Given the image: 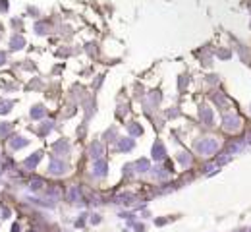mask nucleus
Returning a JSON list of instances; mask_svg holds the SVG:
<instances>
[{"mask_svg": "<svg viewBox=\"0 0 251 232\" xmlns=\"http://www.w3.org/2000/svg\"><path fill=\"white\" fill-rule=\"evenodd\" d=\"M216 149H218V141L213 139V137H205L197 143V151L201 155H213Z\"/></svg>", "mask_w": 251, "mask_h": 232, "instance_id": "obj_1", "label": "nucleus"}, {"mask_svg": "<svg viewBox=\"0 0 251 232\" xmlns=\"http://www.w3.org/2000/svg\"><path fill=\"white\" fill-rule=\"evenodd\" d=\"M239 118H236V116H224V128L226 130H230V131H236V130H239Z\"/></svg>", "mask_w": 251, "mask_h": 232, "instance_id": "obj_2", "label": "nucleus"}, {"mask_svg": "<svg viewBox=\"0 0 251 232\" xmlns=\"http://www.w3.org/2000/svg\"><path fill=\"white\" fill-rule=\"evenodd\" d=\"M66 170V164L64 162H60V161H50V164H49V172L50 174H62Z\"/></svg>", "mask_w": 251, "mask_h": 232, "instance_id": "obj_3", "label": "nucleus"}, {"mask_svg": "<svg viewBox=\"0 0 251 232\" xmlns=\"http://www.w3.org/2000/svg\"><path fill=\"white\" fill-rule=\"evenodd\" d=\"M93 174H95V176H105V174H106V161H102V159L95 161Z\"/></svg>", "mask_w": 251, "mask_h": 232, "instance_id": "obj_4", "label": "nucleus"}, {"mask_svg": "<svg viewBox=\"0 0 251 232\" xmlns=\"http://www.w3.org/2000/svg\"><path fill=\"white\" fill-rule=\"evenodd\" d=\"M164 147H162V143H156V145L153 147V157L156 159V161H162L164 159Z\"/></svg>", "mask_w": 251, "mask_h": 232, "instance_id": "obj_5", "label": "nucleus"}, {"mask_svg": "<svg viewBox=\"0 0 251 232\" xmlns=\"http://www.w3.org/2000/svg\"><path fill=\"white\" fill-rule=\"evenodd\" d=\"M100 153H102V145L99 141H95L93 145H91V157H93L95 161H99L100 159Z\"/></svg>", "mask_w": 251, "mask_h": 232, "instance_id": "obj_6", "label": "nucleus"}, {"mask_svg": "<svg viewBox=\"0 0 251 232\" xmlns=\"http://www.w3.org/2000/svg\"><path fill=\"white\" fill-rule=\"evenodd\" d=\"M201 120H203L205 124H211L213 122V110L207 108V106H203L201 108Z\"/></svg>", "mask_w": 251, "mask_h": 232, "instance_id": "obj_7", "label": "nucleus"}, {"mask_svg": "<svg viewBox=\"0 0 251 232\" xmlns=\"http://www.w3.org/2000/svg\"><path fill=\"white\" fill-rule=\"evenodd\" d=\"M77 199H79V188L77 186H72L70 190H68V201H74L75 203Z\"/></svg>", "mask_w": 251, "mask_h": 232, "instance_id": "obj_8", "label": "nucleus"}, {"mask_svg": "<svg viewBox=\"0 0 251 232\" xmlns=\"http://www.w3.org/2000/svg\"><path fill=\"white\" fill-rule=\"evenodd\" d=\"M10 145H12V149H21V147L27 145V139H23V137H14L12 141H10Z\"/></svg>", "mask_w": 251, "mask_h": 232, "instance_id": "obj_9", "label": "nucleus"}, {"mask_svg": "<svg viewBox=\"0 0 251 232\" xmlns=\"http://www.w3.org/2000/svg\"><path fill=\"white\" fill-rule=\"evenodd\" d=\"M41 161V153H35L33 157H29V159H25V167H35V164Z\"/></svg>", "mask_w": 251, "mask_h": 232, "instance_id": "obj_10", "label": "nucleus"}, {"mask_svg": "<svg viewBox=\"0 0 251 232\" xmlns=\"http://www.w3.org/2000/svg\"><path fill=\"white\" fill-rule=\"evenodd\" d=\"M23 45H25V41H23V37H12V49H23Z\"/></svg>", "mask_w": 251, "mask_h": 232, "instance_id": "obj_11", "label": "nucleus"}, {"mask_svg": "<svg viewBox=\"0 0 251 232\" xmlns=\"http://www.w3.org/2000/svg\"><path fill=\"white\" fill-rule=\"evenodd\" d=\"M131 147H133V141H131V139H122V141H120V149L130 151Z\"/></svg>", "mask_w": 251, "mask_h": 232, "instance_id": "obj_12", "label": "nucleus"}, {"mask_svg": "<svg viewBox=\"0 0 251 232\" xmlns=\"http://www.w3.org/2000/svg\"><path fill=\"white\" fill-rule=\"evenodd\" d=\"M43 114H44V110H43L41 106H35V108L31 110V116H33V118H41Z\"/></svg>", "mask_w": 251, "mask_h": 232, "instance_id": "obj_13", "label": "nucleus"}, {"mask_svg": "<svg viewBox=\"0 0 251 232\" xmlns=\"http://www.w3.org/2000/svg\"><path fill=\"white\" fill-rule=\"evenodd\" d=\"M10 106H12V103H8V101L0 103V114H6L8 110H10Z\"/></svg>", "mask_w": 251, "mask_h": 232, "instance_id": "obj_14", "label": "nucleus"}, {"mask_svg": "<svg viewBox=\"0 0 251 232\" xmlns=\"http://www.w3.org/2000/svg\"><path fill=\"white\" fill-rule=\"evenodd\" d=\"M137 168H139L141 172H145L147 168H149V162H147V161H139V162H137Z\"/></svg>", "mask_w": 251, "mask_h": 232, "instance_id": "obj_15", "label": "nucleus"}, {"mask_svg": "<svg viewBox=\"0 0 251 232\" xmlns=\"http://www.w3.org/2000/svg\"><path fill=\"white\" fill-rule=\"evenodd\" d=\"M189 161H191V159H189V155H187V157H186V153H182V155H180V162H182V164H189Z\"/></svg>", "mask_w": 251, "mask_h": 232, "instance_id": "obj_16", "label": "nucleus"}, {"mask_svg": "<svg viewBox=\"0 0 251 232\" xmlns=\"http://www.w3.org/2000/svg\"><path fill=\"white\" fill-rule=\"evenodd\" d=\"M31 188H33V190H41V188H43V182H41V180L31 182Z\"/></svg>", "mask_w": 251, "mask_h": 232, "instance_id": "obj_17", "label": "nucleus"}, {"mask_svg": "<svg viewBox=\"0 0 251 232\" xmlns=\"http://www.w3.org/2000/svg\"><path fill=\"white\" fill-rule=\"evenodd\" d=\"M130 131L137 136V134H141V128H139V126H130Z\"/></svg>", "mask_w": 251, "mask_h": 232, "instance_id": "obj_18", "label": "nucleus"}, {"mask_svg": "<svg viewBox=\"0 0 251 232\" xmlns=\"http://www.w3.org/2000/svg\"><path fill=\"white\" fill-rule=\"evenodd\" d=\"M8 130H10V124H2V126H0V134H8Z\"/></svg>", "mask_w": 251, "mask_h": 232, "instance_id": "obj_19", "label": "nucleus"}, {"mask_svg": "<svg viewBox=\"0 0 251 232\" xmlns=\"http://www.w3.org/2000/svg\"><path fill=\"white\" fill-rule=\"evenodd\" d=\"M6 8H8V4L4 2V0H0V10H6Z\"/></svg>", "mask_w": 251, "mask_h": 232, "instance_id": "obj_20", "label": "nucleus"}, {"mask_svg": "<svg viewBox=\"0 0 251 232\" xmlns=\"http://www.w3.org/2000/svg\"><path fill=\"white\" fill-rule=\"evenodd\" d=\"M4 60H6V54H4V52H0V64H4Z\"/></svg>", "mask_w": 251, "mask_h": 232, "instance_id": "obj_21", "label": "nucleus"}, {"mask_svg": "<svg viewBox=\"0 0 251 232\" xmlns=\"http://www.w3.org/2000/svg\"><path fill=\"white\" fill-rule=\"evenodd\" d=\"M12 232H19V226H18V224H14V228H12Z\"/></svg>", "mask_w": 251, "mask_h": 232, "instance_id": "obj_22", "label": "nucleus"}]
</instances>
